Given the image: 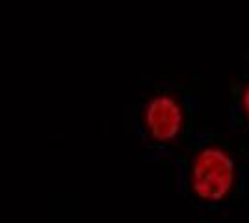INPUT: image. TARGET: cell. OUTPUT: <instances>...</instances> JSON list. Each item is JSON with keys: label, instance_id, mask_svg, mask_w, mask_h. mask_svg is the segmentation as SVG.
Listing matches in <instances>:
<instances>
[{"label": "cell", "instance_id": "obj_1", "mask_svg": "<svg viewBox=\"0 0 249 223\" xmlns=\"http://www.w3.org/2000/svg\"><path fill=\"white\" fill-rule=\"evenodd\" d=\"M236 166L225 149L205 147L199 151L192 164L190 182L201 201L219 203L234 188Z\"/></svg>", "mask_w": 249, "mask_h": 223}, {"label": "cell", "instance_id": "obj_2", "mask_svg": "<svg viewBox=\"0 0 249 223\" xmlns=\"http://www.w3.org/2000/svg\"><path fill=\"white\" fill-rule=\"evenodd\" d=\"M184 123L182 108L173 97H155L145 108V128L156 141H171L177 138Z\"/></svg>", "mask_w": 249, "mask_h": 223}, {"label": "cell", "instance_id": "obj_3", "mask_svg": "<svg viewBox=\"0 0 249 223\" xmlns=\"http://www.w3.org/2000/svg\"><path fill=\"white\" fill-rule=\"evenodd\" d=\"M242 104H244V110H246V114L249 117V86L246 87V91H244V97H242Z\"/></svg>", "mask_w": 249, "mask_h": 223}]
</instances>
